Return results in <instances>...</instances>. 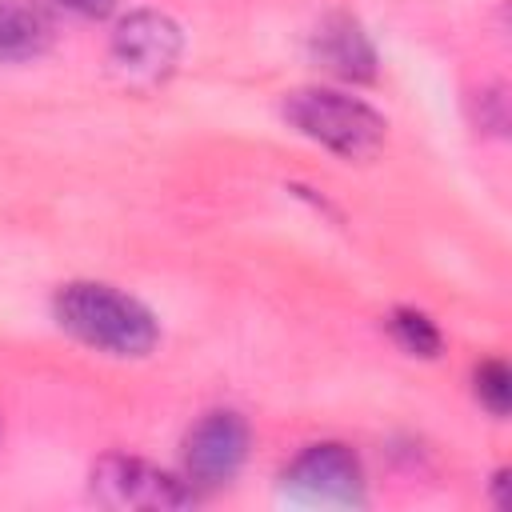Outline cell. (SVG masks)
Instances as JSON below:
<instances>
[{
  "label": "cell",
  "mask_w": 512,
  "mask_h": 512,
  "mask_svg": "<svg viewBox=\"0 0 512 512\" xmlns=\"http://www.w3.org/2000/svg\"><path fill=\"white\" fill-rule=\"evenodd\" d=\"M52 316L72 340L104 356L140 360L160 344V324L152 308H144L136 296L112 284H100V280L60 284L52 296Z\"/></svg>",
  "instance_id": "obj_1"
},
{
  "label": "cell",
  "mask_w": 512,
  "mask_h": 512,
  "mask_svg": "<svg viewBox=\"0 0 512 512\" xmlns=\"http://www.w3.org/2000/svg\"><path fill=\"white\" fill-rule=\"evenodd\" d=\"M280 112L300 136L344 160H372L388 136V120L340 88H296L284 96Z\"/></svg>",
  "instance_id": "obj_2"
},
{
  "label": "cell",
  "mask_w": 512,
  "mask_h": 512,
  "mask_svg": "<svg viewBox=\"0 0 512 512\" xmlns=\"http://www.w3.org/2000/svg\"><path fill=\"white\" fill-rule=\"evenodd\" d=\"M184 52V32L172 16L156 8H136L116 20L112 40H108V60L112 68L136 84V88H156L164 84Z\"/></svg>",
  "instance_id": "obj_3"
},
{
  "label": "cell",
  "mask_w": 512,
  "mask_h": 512,
  "mask_svg": "<svg viewBox=\"0 0 512 512\" xmlns=\"http://www.w3.org/2000/svg\"><path fill=\"white\" fill-rule=\"evenodd\" d=\"M88 492L104 508L168 512V508H192L196 504V488L184 476L164 472V468H156L140 456H124V452H108L92 464Z\"/></svg>",
  "instance_id": "obj_4"
},
{
  "label": "cell",
  "mask_w": 512,
  "mask_h": 512,
  "mask_svg": "<svg viewBox=\"0 0 512 512\" xmlns=\"http://www.w3.org/2000/svg\"><path fill=\"white\" fill-rule=\"evenodd\" d=\"M248 420L232 408H212L204 412L180 444V476L200 492V488H224L240 476L244 460H248Z\"/></svg>",
  "instance_id": "obj_5"
},
{
  "label": "cell",
  "mask_w": 512,
  "mask_h": 512,
  "mask_svg": "<svg viewBox=\"0 0 512 512\" xmlns=\"http://www.w3.org/2000/svg\"><path fill=\"white\" fill-rule=\"evenodd\" d=\"M284 484L304 496V500H320V504H364V464L348 444L324 440V444H308L288 468H284Z\"/></svg>",
  "instance_id": "obj_6"
},
{
  "label": "cell",
  "mask_w": 512,
  "mask_h": 512,
  "mask_svg": "<svg viewBox=\"0 0 512 512\" xmlns=\"http://www.w3.org/2000/svg\"><path fill=\"white\" fill-rule=\"evenodd\" d=\"M308 52H312L316 68L328 72L332 80H344V84L376 80V48H372L368 32L360 28V20L348 12H328L312 28Z\"/></svg>",
  "instance_id": "obj_7"
},
{
  "label": "cell",
  "mask_w": 512,
  "mask_h": 512,
  "mask_svg": "<svg viewBox=\"0 0 512 512\" xmlns=\"http://www.w3.org/2000/svg\"><path fill=\"white\" fill-rule=\"evenodd\" d=\"M52 44V16L36 0H0V64L36 60Z\"/></svg>",
  "instance_id": "obj_8"
},
{
  "label": "cell",
  "mask_w": 512,
  "mask_h": 512,
  "mask_svg": "<svg viewBox=\"0 0 512 512\" xmlns=\"http://www.w3.org/2000/svg\"><path fill=\"white\" fill-rule=\"evenodd\" d=\"M388 332H392V340H396L408 356H436V352L444 348L440 328H436L424 312H416V308H396V312L388 316Z\"/></svg>",
  "instance_id": "obj_9"
},
{
  "label": "cell",
  "mask_w": 512,
  "mask_h": 512,
  "mask_svg": "<svg viewBox=\"0 0 512 512\" xmlns=\"http://www.w3.org/2000/svg\"><path fill=\"white\" fill-rule=\"evenodd\" d=\"M476 400L492 412V416H508L512 408V372L504 360H484L476 364Z\"/></svg>",
  "instance_id": "obj_10"
},
{
  "label": "cell",
  "mask_w": 512,
  "mask_h": 512,
  "mask_svg": "<svg viewBox=\"0 0 512 512\" xmlns=\"http://www.w3.org/2000/svg\"><path fill=\"white\" fill-rule=\"evenodd\" d=\"M52 4L72 12V16H80V20H104L116 8V0H52Z\"/></svg>",
  "instance_id": "obj_11"
}]
</instances>
